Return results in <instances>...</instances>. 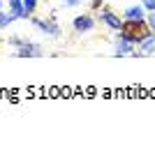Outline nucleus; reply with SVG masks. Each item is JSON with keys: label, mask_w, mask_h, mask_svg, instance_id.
Masks as SVG:
<instances>
[{"label": "nucleus", "mask_w": 155, "mask_h": 150, "mask_svg": "<svg viewBox=\"0 0 155 150\" xmlns=\"http://www.w3.org/2000/svg\"><path fill=\"white\" fill-rule=\"evenodd\" d=\"M72 26L77 33H91L93 28H95V19H93L91 14H79L77 19L72 21Z\"/></svg>", "instance_id": "obj_4"}, {"label": "nucleus", "mask_w": 155, "mask_h": 150, "mask_svg": "<svg viewBox=\"0 0 155 150\" xmlns=\"http://www.w3.org/2000/svg\"><path fill=\"white\" fill-rule=\"evenodd\" d=\"M9 44H14V46H21V44H23V39H21V37H16V35H12V37H9Z\"/></svg>", "instance_id": "obj_13"}, {"label": "nucleus", "mask_w": 155, "mask_h": 150, "mask_svg": "<svg viewBox=\"0 0 155 150\" xmlns=\"http://www.w3.org/2000/svg\"><path fill=\"white\" fill-rule=\"evenodd\" d=\"M91 7L93 9H100V7H102V0H91Z\"/></svg>", "instance_id": "obj_14"}, {"label": "nucleus", "mask_w": 155, "mask_h": 150, "mask_svg": "<svg viewBox=\"0 0 155 150\" xmlns=\"http://www.w3.org/2000/svg\"><path fill=\"white\" fill-rule=\"evenodd\" d=\"M118 33L123 35L125 39H130V42L139 44L141 39H146L148 35H153V30L148 28L146 19H143V21H123V28H120Z\"/></svg>", "instance_id": "obj_1"}, {"label": "nucleus", "mask_w": 155, "mask_h": 150, "mask_svg": "<svg viewBox=\"0 0 155 150\" xmlns=\"http://www.w3.org/2000/svg\"><path fill=\"white\" fill-rule=\"evenodd\" d=\"M132 51H134V42H130V39H125L123 35H118L116 39V56L120 58V56H132Z\"/></svg>", "instance_id": "obj_6"}, {"label": "nucleus", "mask_w": 155, "mask_h": 150, "mask_svg": "<svg viewBox=\"0 0 155 150\" xmlns=\"http://www.w3.org/2000/svg\"><path fill=\"white\" fill-rule=\"evenodd\" d=\"M32 26L39 28V30L44 35H49V37H60V26L53 21V14L49 19H32Z\"/></svg>", "instance_id": "obj_2"}, {"label": "nucleus", "mask_w": 155, "mask_h": 150, "mask_svg": "<svg viewBox=\"0 0 155 150\" xmlns=\"http://www.w3.org/2000/svg\"><path fill=\"white\" fill-rule=\"evenodd\" d=\"M65 5H79V2H81V0H63Z\"/></svg>", "instance_id": "obj_15"}, {"label": "nucleus", "mask_w": 155, "mask_h": 150, "mask_svg": "<svg viewBox=\"0 0 155 150\" xmlns=\"http://www.w3.org/2000/svg\"><path fill=\"white\" fill-rule=\"evenodd\" d=\"M23 2V9H26V14L30 16L32 12H35V7H37V0H21Z\"/></svg>", "instance_id": "obj_10"}, {"label": "nucleus", "mask_w": 155, "mask_h": 150, "mask_svg": "<svg viewBox=\"0 0 155 150\" xmlns=\"http://www.w3.org/2000/svg\"><path fill=\"white\" fill-rule=\"evenodd\" d=\"M143 9H146V12H153V9H155V0H143Z\"/></svg>", "instance_id": "obj_12"}, {"label": "nucleus", "mask_w": 155, "mask_h": 150, "mask_svg": "<svg viewBox=\"0 0 155 150\" xmlns=\"http://www.w3.org/2000/svg\"><path fill=\"white\" fill-rule=\"evenodd\" d=\"M14 56H16V58H39V56H42V46L32 44V42H23L21 46H16Z\"/></svg>", "instance_id": "obj_3"}, {"label": "nucleus", "mask_w": 155, "mask_h": 150, "mask_svg": "<svg viewBox=\"0 0 155 150\" xmlns=\"http://www.w3.org/2000/svg\"><path fill=\"white\" fill-rule=\"evenodd\" d=\"M0 9H2V0H0Z\"/></svg>", "instance_id": "obj_16"}, {"label": "nucleus", "mask_w": 155, "mask_h": 150, "mask_svg": "<svg viewBox=\"0 0 155 150\" xmlns=\"http://www.w3.org/2000/svg\"><path fill=\"white\" fill-rule=\"evenodd\" d=\"M146 23H148V28H150V30L155 33V9L148 14V16H146Z\"/></svg>", "instance_id": "obj_11"}, {"label": "nucleus", "mask_w": 155, "mask_h": 150, "mask_svg": "<svg viewBox=\"0 0 155 150\" xmlns=\"http://www.w3.org/2000/svg\"><path fill=\"white\" fill-rule=\"evenodd\" d=\"M139 51H141V56H155V33L139 42Z\"/></svg>", "instance_id": "obj_7"}, {"label": "nucleus", "mask_w": 155, "mask_h": 150, "mask_svg": "<svg viewBox=\"0 0 155 150\" xmlns=\"http://www.w3.org/2000/svg\"><path fill=\"white\" fill-rule=\"evenodd\" d=\"M12 21H14L12 12H9V14H5V12H0V30H2V28H7V26H9V23H12Z\"/></svg>", "instance_id": "obj_9"}, {"label": "nucleus", "mask_w": 155, "mask_h": 150, "mask_svg": "<svg viewBox=\"0 0 155 150\" xmlns=\"http://www.w3.org/2000/svg\"><path fill=\"white\" fill-rule=\"evenodd\" d=\"M146 19V9L143 7H127L125 9V21H143Z\"/></svg>", "instance_id": "obj_8"}, {"label": "nucleus", "mask_w": 155, "mask_h": 150, "mask_svg": "<svg viewBox=\"0 0 155 150\" xmlns=\"http://www.w3.org/2000/svg\"><path fill=\"white\" fill-rule=\"evenodd\" d=\"M100 14H102V21L111 28V30H116V33H118V30L123 28V21L118 19V16L111 12V9H100Z\"/></svg>", "instance_id": "obj_5"}]
</instances>
